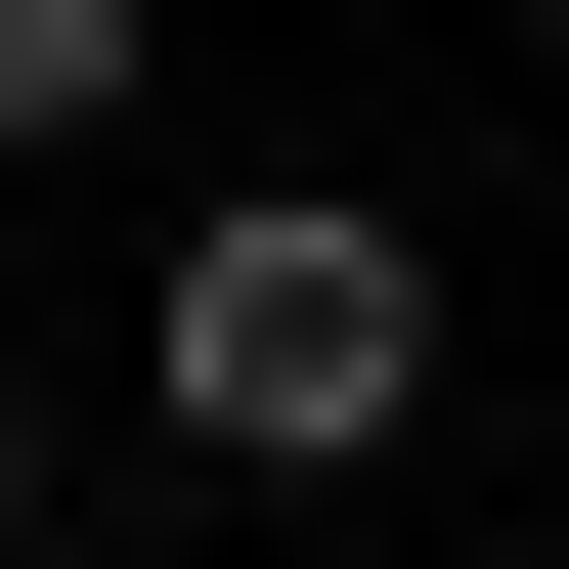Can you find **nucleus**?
Here are the masks:
<instances>
[{
    "mask_svg": "<svg viewBox=\"0 0 569 569\" xmlns=\"http://www.w3.org/2000/svg\"><path fill=\"white\" fill-rule=\"evenodd\" d=\"M0 569H44V438H0Z\"/></svg>",
    "mask_w": 569,
    "mask_h": 569,
    "instance_id": "obj_3",
    "label": "nucleus"
},
{
    "mask_svg": "<svg viewBox=\"0 0 569 569\" xmlns=\"http://www.w3.org/2000/svg\"><path fill=\"white\" fill-rule=\"evenodd\" d=\"M0 132H132V0H0Z\"/></svg>",
    "mask_w": 569,
    "mask_h": 569,
    "instance_id": "obj_2",
    "label": "nucleus"
},
{
    "mask_svg": "<svg viewBox=\"0 0 569 569\" xmlns=\"http://www.w3.org/2000/svg\"><path fill=\"white\" fill-rule=\"evenodd\" d=\"M395 395H438V263H395V219H219V263H176V438H219V482H351Z\"/></svg>",
    "mask_w": 569,
    "mask_h": 569,
    "instance_id": "obj_1",
    "label": "nucleus"
}]
</instances>
